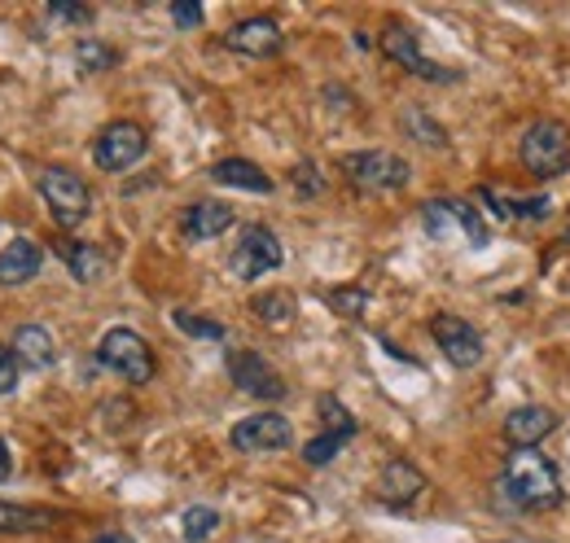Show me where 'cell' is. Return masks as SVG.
Segmentation results:
<instances>
[{
	"label": "cell",
	"instance_id": "6da1fadb",
	"mask_svg": "<svg viewBox=\"0 0 570 543\" xmlns=\"http://www.w3.org/2000/svg\"><path fill=\"white\" fill-rule=\"evenodd\" d=\"M497 495L513 513H549L562 504V474L540 452H513L497 477Z\"/></svg>",
	"mask_w": 570,
	"mask_h": 543
},
{
	"label": "cell",
	"instance_id": "7a4b0ae2",
	"mask_svg": "<svg viewBox=\"0 0 570 543\" xmlns=\"http://www.w3.org/2000/svg\"><path fill=\"white\" fill-rule=\"evenodd\" d=\"M518 158L535 180H553L570 171V128L562 119H535L518 140Z\"/></svg>",
	"mask_w": 570,
	"mask_h": 543
},
{
	"label": "cell",
	"instance_id": "3957f363",
	"mask_svg": "<svg viewBox=\"0 0 570 543\" xmlns=\"http://www.w3.org/2000/svg\"><path fill=\"white\" fill-rule=\"evenodd\" d=\"M422 228H426L439 246H448L456 233H461L474 250H483V246L492 241V228H488L483 210H474V206L461 203V198H430V203L422 206Z\"/></svg>",
	"mask_w": 570,
	"mask_h": 543
},
{
	"label": "cell",
	"instance_id": "277c9868",
	"mask_svg": "<svg viewBox=\"0 0 570 543\" xmlns=\"http://www.w3.org/2000/svg\"><path fill=\"white\" fill-rule=\"evenodd\" d=\"M338 171L364 189V194H395V189H404L409 185V162L400 158V154H391V149H356V154H343L338 158Z\"/></svg>",
	"mask_w": 570,
	"mask_h": 543
},
{
	"label": "cell",
	"instance_id": "5b68a950",
	"mask_svg": "<svg viewBox=\"0 0 570 543\" xmlns=\"http://www.w3.org/2000/svg\"><path fill=\"white\" fill-rule=\"evenodd\" d=\"M40 198L53 210V224L62 233L79 228L88 215H92V189L75 176L71 167H45L40 171Z\"/></svg>",
	"mask_w": 570,
	"mask_h": 543
},
{
	"label": "cell",
	"instance_id": "8992f818",
	"mask_svg": "<svg viewBox=\"0 0 570 543\" xmlns=\"http://www.w3.org/2000/svg\"><path fill=\"white\" fill-rule=\"evenodd\" d=\"M97 359H101V368L119 373V377L132 382V386H145V382L154 377V351H149V342H145L137 329H124V325L101 338Z\"/></svg>",
	"mask_w": 570,
	"mask_h": 543
},
{
	"label": "cell",
	"instance_id": "52a82bcc",
	"mask_svg": "<svg viewBox=\"0 0 570 543\" xmlns=\"http://www.w3.org/2000/svg\"><path fill=\"white\" fill-rule=\"evenodd\" d=\"M282 264H285L282 241H277V233L264 228V224L242 228V237H237V246H233V255H228V272H233L237 280H259V276L277 272Z\"/></svg>",
	"mask_w": 570,
	"mask_h": 543
},
{
	"label": "cell",
	"instance_id": "ba28073f",
	"mask_svg": "<svg viewBox=\"0 0 570 543\" xmlns=\"http://www.w3.org/2000/svg\"><path fill=\"white\" fill-rule=\"evenodd\" d=\"M224 368H228V377H233V386L242 391V395H250V399H264V404H277L285 399V377L259 355V351H250V346H242V351H228L224 355Z\"/></svg>",
	"mask_w": 570,
	"mask_h": 543
},
{
	"label": "cell",
	"instance_id": "9c48e42d",
	"mask_svg": "<svg viewBox=\"0 0 570 543\" xmlns=\"http://www.w3.org/2000/svg\"><path fill=\"white\" fill-rule=\"evenodd\" d=\"M228 443L246 456H268V452H285L294 443V425L285 421L282 412H255V416H242L228 434Z\"/></svg>",
	"mask_w": 570,
	"mask_h": 543
},
{
	"label": "cell",
	"instance_id": "30bf717a",
	"mask_svg": "<svg viewBox=\"0 0 570 543\" xmlns=\"http://www.w3.org/2000/svg\"><path fill=\"white\" fill-rule=\"evenodd\" d=\"M145 149H149V140H145L141 124L119 119V124L101 128V136L92 140V162H97L101 171H128V167L141 162Z\"/></svg>",
	"mask_w": 570,
	"mask_h": 543
},
{
	"label": "cell",
	"instance_id": "8fae6325",
	"mask_svg": "<svg viewBox=\"0 0 570 543\" xmlns=\"http://www.w3.org/2000/svg\"><path fill=\"white\" fill-rule=\"evenodd\" d=\"M430 338L439 342V351L448 355V364H452V368H474V364H483V355H488L483 334H479L470 320L448 316V312L430 320Z\"/></svg>",
	"mask_w": 570,
	"mask_h": 543
},
{
	"label": "cell",
	"instance_id": "7c38bea8",
	"mask_svg": "<svg viewBox=\"0 0 570 543\" xmlns=\"http://www.w3.org/2000/svg\"><path fill=\"white\" fill-rule=\"evenodd\" d=\"M382 53H386L391 62H400L409 75L426 79V83H456V79H461V70H448V67H439V62H430L426 53H422V45H417V36H413L409 27H391V31L382 36Z\"/></svg>",
	"mask_w": 570,
	"mask_h": 543
},
{
	"label": "cell",
	"instance_id": "4fadbf2b",
	"mask_svg": "<svg viewBox=\"0 0 570 543\" xmlns=\"http://www.w3.org/2000/svg\"><path fill=\"white\" fill-rule=\"evenodd\" d=\"M224 45H228L233 53H242V58H277L285 49V36L273 18H246V22L228 27Z\"/></svg>",
	"mask_w": 570,
	"mask_h": 543
},
{
	"label": "cell",
	"instance_id": "5bb4252c",
	"mask_svg": "<svg viewBox=\"0 0 570 543\" xmlns=\"http://www.w3.org/2000/svg\"><path fill=\"white\" fill-rule=\"evenodd\" d=\"M377 500L386 504V509H409L422 491H426V474L413 465V461H404V456H395V461H386L382 465V474H377Z\"/></svg>",
	"mask_w": 570,
	"mask_h": 543
},
{
	"label": "cell",
	"instance_id": "9a60e30c",
	"mask_svg": "<svg viewBox=\"0 0 570 543\" xmlns=\"http://www.w3.org/2000/svg\"><path fill=\"white\" fill-rule=\"evenodd\" d=\"M558 430V412L544 404L513 407L504 416V438L513 443V452H535V443H544Z\"/></svg>",
	"mask_w": 570,
	"mask_h": 543
},
{
	"label": "cell",
	"instance_id": "2e32d148",
	"mask_svg": "<svg viewBox=\"0 0 570 543\" xmlns=\"http://www.w3.org/2000/svg\"><path fill=\"white\" fill-rule=\"evenodd\" d=\"M233 206L224 203H194L185 206V215H180V233L189 237V241H215V237H224L228 228H233Z\"/></svg>",
	"mask_w": 570,
	"mask_h": 543
},
{
	"label": "cell",
	"instance_id": "e0dca14e",
	"mask_svg": "<svg viewBox=\"0 0 570 543\" xmlns=\"http://www.w3.org/2000/svg\"><path fill=\"white\" fill-rule=\"evenodd\" d=\"M40 268H45V250L31 237H13L0 250V285H27L40 276Z\"/></svg>",
	"mask_w": 570,
	"mask_h": 543
},
{
	"label": "cell",
	"instance_id": "ac0fdd59",
	"mask_svg": "<svg viewBox=\"0 0 570 543\" xmlns=\"http://www.w3.org/2000/svg\"><path fill=\"white\" fill-rule=\"evenodd\" d=\"M58 259L71 268V276L79 285H97L101 276H106V255H101V246H92V241H71V237H62L58 241Z\"/></svg>",
	"mask_w": 570,
	"mask_h": 543
},
{
	"label": "cell",
	"instance_id": "d6986e66",
	"mask_svg": "<svg viewBox=\"0 0 570 543\" xmlns=\"http://www.w3.org/2000/svg\"><path fill=\"white\" fill-rule=\"evenodd\" d=\"M13 355H18L22 368L45 373V368H53L58 346H53V334H49V329H40V325H22V329H13Z\"/></svg>",
	"mask_w": 570,
	"mask_h": 543
},
{
	"label": "cell",
	"instance_id": "ffe728a7",
	"mask_svg": "<svg viewBox=\"0 0 570 543\" xmlns=\"http://www.w3.org/2000/svg\"><path fill=\"white\" fill-rule=\"evenodd\" d=\"M215 185L228 189H246V194H273V176H264V167H255L250 158H224L212 167Z\"/></svg>",
	"mask_w": 570,
	"mask_h": 543
},
{
	"label": "cell",
	"instance_id": "44dd1931",
	"mask_svg": "<svg viewBox=\"0 0 570 543\" xmlns=\"http://www.w3.org/2000/svg\"><path fill=\"white\" fill-rule=\"evenodd\" d=\"M53 522H58L53 509H31V504L0 500V535H31V531H49Z\"/></svg>",
	"mask_w": 570,
	"mask_h": 543
},
{
	"label": "cell",
	"instance_id": "7402d4cb",
	"mask_svg": "<svg viewBox=\"0 0 570 543\" xmlns=\"http://www.w3.org/2000/svg\"><path fill=\"white\" fill-rule=\"evenodd\" d=\"M483 203L497 210L500 219H544L553 210V198H500L497 189H483Z\"/></svg>",
	"mask_w": 570,
	"mask_h": 543
},
{
	"label": "cell",
	"instance_id": "603a6c76",
	"mask_svg": "<svg viewBox=\"0 0 570 543\" xmlns=\"http://www.w3.org/2000/svg\"><path fill=\"white\" fill-rule=\"evenodd\" d=\"M400 128L413 136L417 145H426V149H448V145H452L448 132H443V124H434L422 106H409V110L400 115Z\"/></svg>",
	"mask_w": 570,
	"mask_h": 543
},
{
	"label": "cell",
	"instance_id": "cb8c5ba5",
	"mask_svg": "<svg viewBox=\"0 0 570 543\" xmlns=\"http://www.w3.org/2000/svg\"><path fill=\"white\" fill-rule=\"evenodd\" d=\"M250 312L264 320V325H289L294 316H298V303H294V294H285V289H273V294H255L250 298Z\"/></svg>",
	"mask_w": 570,
	"mask_h": 543
},
{
	"label": "cell",
	"instance_id": "d4e9b609",
	"mask_svg": "<svg viewBox=\"0 0 570 543\" xmlns=\"http://www.w3.org/2000/svg\"><path fill=\"white\" fill-rule=\"evenodd\" d=\"M219 509H212V504H194V509H185V517H180V535H185V543H207L219 531Z\"/></svg>",
	"mask_w": 570,
	"mask_h": 543
},
{
	"label": "cell",
	"instance_id": "484cf974",
	"mask_svg": "<svg viewBox=\"0 0 570 543\" xmlns=\"http://www.w3.org/2000/svg\"><path fill=\"white\" fill-rule=\"evenodd\" d=\"M316 412H321V421H325V434H338V438H356V416L347 412V407L338 404L334 395H321L316 399Z\"/></svg>",
	"mask_w": 570,
	"mask_h": 543
},
{
	"label": "cell",
	"instance_id": "4316f807",
	"mask_svg": "<svg viewBox=\"0 0 570 543\" xmlns=\"http://www.w3.org/2000/svg\"><path fill=\"white\" fill-rule=\"evenodd\" d=\"M75 62H79L83 75H101V70H110L119 62V53L110 45H101V40H79L75 45Z\"/></svg>",
	"mask_w": 570,
	"mask_h": 543
},
{
	"label": "cell",
	"instance_id": "83f0119b",
	"mask_svg": "<svg viewBox=\"0 0 570 543\" xmlns=\"http://www.w3.org/2000/svg\"><path fill=\"white\" fill-rule=\"evenodd\" d=\"M171 325H176L180 334H189V338H207V342L228 338V329H224L219 320H207V316H198V312H171Z\"/></svg>",
	"mask_w": 570,
	"mask_h": 543
},
{
	"label": "cell",
	"instance_id": "f1b7e54d",
	"mask_svg": "<svg viewBox=\"0 0 570 543\" xmlns=\"http://www.w3.org/2000/svg\"><path fill=\"white\" fill-rule=\"evenodd\" d=\"M325 303H330L338 316L360 320V316H364V307H368V294H364L360 285H343V289H330V294H325Z\"/></svg>",
	"mask_w": 570,
	"mask_h": 543
},
{
	"label": "cell",
	"instance_id": "f546056e",
	"mask_svg": "<svg viewBox=\"0 0 570 543\" xmlns=\"http://www.w3.org/2000/svg\"><path fill=\"white\" fill-rule=\"evenodd\" d=\"M343 443H347V438H338V434H316V438L303 447V461H307L312 470H321V465H330V461L343 452Z\"/></svg>",
	"mask_w": 570,
	"mask_h": 543
},
{
	"label": "cell",
	"instance_id": "4dcf8cb0",
	"mask_svg": "<svg viewBox=\"0 0 570 543\" xmlns=\"http://www.w3.org/2000/svg\"><path fill=\"white\" fill-rule=\"evenodd\" d=\"M289 180H294V189H298V198H321L325 194V176H321V167L307 158V162H298L294 171H289Z\"/></svg>",
	"mask_w": 570,
	"mask_h": 543
},
{
	"label": "cell",
	"instance_id": "1f68e13d",
	"mask_svg": "<svg viewBox=\"0 0 570 543\" xmlns=\"http://www.w3.org/2000/svg\"><path fill=\"white\" fill-rule=\"evenodd\" d=\"M49 22H75V27H83V22H92V9L88 4H71V0H53L49 4Z\"/></svg>",
	"mask_w": 570,
	"mask_h": 543
},
{
	"label": "cell",
	"instance_id": "d6a6232c",
	"mask_svg": "<svg viewBox=\"0 0 570 543\" xmlns=\"http://www.w3.org/2000/svg\"><path fill=\"white\" fill-rule=\"evenodd\" d=\"M18 373H22V364H18L13 346H0V399L18 391Z\"/></svg>",
	"mask_w": 570,
	"mask_h": 543
},
{
	"label": "cell",
	"instance_id": "836d02e7",
	"mask_svg": "<svg viewBox=\"0 0 570 543\" xmlns=\"http://www.w3.org/2000/svg\"><path fill=\"white\" fill-rule=\"evenodd\" d=\"M171 22H176L180 31L203 27V4H198V0H176V4H171Z\"/></svg>",
	"mask_w": 570,
	"mask_h": 543
},
{
	"label": "cell",
	"instance_id": "e575fe53",
	"mask_svg": "<svg viewBox=\"0 0 570 543\" xmlns=\"http://www.w3.org/2000/svg\"><path fill=\"white\" fill-rule=\"evenodd\" d=\"M9 470H13V456H9V447H4V438H0V482L9 477Z\"/></svg>",
	"mask_w": 570,
	"mask_h": 543
},
{
	"label": "cell",
	"instance_id": "d590c367",
	"mask_svg": "<svg viewBox=\"0 0 570 543\" xmlns=\"http://www.w3.org/2000/svg\"><path fill=\"white\" fill-rule=\"evenodd\" d=\"M92 543H132V535H124V531H106V535H97Z\"/></svg>",
	"mask_w": 570,
	"mask_h": 543
},
{
	"label": "cell",
	"instance_id": "8d00e7d4",
	"mask_svg": "<svg viewBox=\"0 0 570 543\" xmlns=\"http://www.w3.org/2000/svg\"><path fill=\"white\" fill-rule=\"evenodd\" d=\"M567 241H570V224H567Z\"/></svg>",
	"mask_w": 570,
	"mask_h": 543
}]
</instances>
